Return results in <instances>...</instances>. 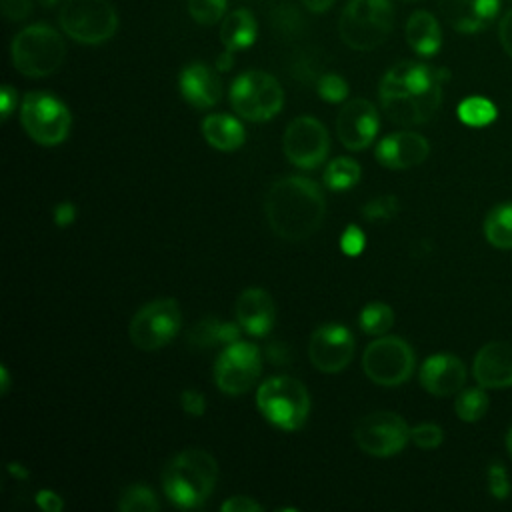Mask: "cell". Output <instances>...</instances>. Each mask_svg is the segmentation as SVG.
I'll return each instance as SVG.
<instances>
[{"label":"cell","instance_id":"cell-1","mask_svg":"<svg viewBox=\"0 0 512 512\" xmlns=\"http://www.w3.org/2000/svg\"><path fill=\"white\" fill-rule=\"evenodd\" d=\"M448 76V70L424 62L394 64L380 80L378 92L384 114L400 126L428 122L440 108L442 86Z\"/></svg>","mask_w":512,"mask_h":512},{"label":"cell","instance_id":"cell-2","mask_svg":"<svg viewBox=\"0 0 512 512\" xmlns=\"http://www.w3.org/2000/svg\"><path fill=\"white\" fill-rule=\"evenodd\" d=\"M264 212L270 230L288 242L312 236L326 214V200L318 184L304 176H282L266 192Z\"/></svg>","mask_w":512,"mask_h":512},{"label":"cell","instance_id":"cell-3","mask_svg":"<svg viewBox=\"0 0 512 512\" xmlns=\"http://www.w3.org/2000/svg\"><path fill=\"white\" fill-rule=\"evenodd\" d=\"M218 478V464L202 448L178 452L162 470V488L178 508H198L212 494Z\"/></svg>","mask_w":512,"mask_h":512},{"label":"cell","instance_id":"cell-4","mask_svg":"<svg viewBox=\"0 0 512 512\" xmlns=\"http://www.w3.org/2000/svg\"><path fill=\"white\" fill-rule=\"evenodd\" d=\"M14 68L28 78H44L54 74L66 56L62 36L46 26L34 24L20 30L10 46Z\"/></svg>","mask_w":512,"mask_h":512},{"label":"cell","instance_id":"cell-5","mask_svg":"<svg viewBox=\"0 0 512 512\" xmlns=\"http://www.w3.org/2000/svg\"><path fill=\"white\" fill-rule=\"evenodd\" d=\"M256 406L270 424L294 432L302 428L308 418L310 396L300 380L292 376H274L260 384Z\"/></svg>","mask_w":512,"mask_h":512},{"label":"cell","instance_id":"cell-6","mask_svg":"<svg viewBox=\"0 0 512 512\" xmlns=\"http://www.w3.org/2000/svg\"><path fill=\"white\" fill-rule=\"evenodd\" d=\"M392 22L390 0H350L342 10L338 34L354 50H372L388 38Z\"/></svg>","mask_w":512,"mask_h":512},{"label":"cell","instance_id":"cell-7","mask_svg":"<svg viewBox=\"0 0 512 512\" xmlns=\"http://www.w3.org/2000/svg\"><path fill=\"white\" fill-rule=\"evenodd\" d=\"M230 104L238 116L250 122H264L276 116L284 104L278 80L262 70L240 74L230 86Z\"/></svg>","mask_w":512,"mask_h":512},{"label":"cell","instance_id":"cell-8","mask_svg":"<svg viewBox=\"0 0 512 512\" xmlns=\"http://www.w3.org/2000/svg\"><path fill=\"white\" fill-rule=\"evenodd\" d=\"M58 22L76 42L102 44L118 28V14L110 0H64Z\"/></svg>","mask_w":512,"mask_h":512},{"label":"cell","instance_id":"cell-9","mask_svg":"<svg viewBox=\"0 0 512 512\" xmlns=\"http://www.w3.org/2000/svg\"><path fill=\"white\" fill-rule=\"evenodd\" d=\"M20 120L26 134L42 146L66 140L72 122L66 104L48 92H28L20 106Z\"/></svg>","mask_w":512,"mask_h":512},{"label":"cell","instance_id":"cell-10","mask_svg":"<svg viewBox=\"0 0 512 512\" xmlns=\"http://www.w3.org/2000/svg\"><path fill=\"white\" fill-rule=\"evenodd\" d=\"M180 308L174 298H158L144 304L130 320L128 336L138 350L152 352L166 346L180 330Z\"/></svg>","mask_w":512,"mask_h":512},{"label":"cell","instance_id":"cell-11","mask_svg":"<svg viewBox=\"0 0 512 512\" xmlns=\"http://www.w3.org/2000/svg\"><path fill=\"white\" fill-rule=\"evenodd\" d=\"M362 368L378 386H400L414 370V352L406 340L382 336L366 346Z\"/></svg>","mask_w":512,"mask_h":512},{"label":"cell","instance_id":"cell-12","mask_svg":"<svg viewBox=\"0 0 512 512\" xmlns=\"http://www.w3.org/2000/svg\"><path fill=\"white\" fill-rule=\"evenodd\" d=\"M410 430L406 420L396 412L380 410L362 416L354 426V442L358 448L370 456H392L404 450L410 440Z\"/></svg>","mask_w":512,"mask_h":512},{"label":"cell","instance_id":"cell-13","mask_svg":"<svg viewBox=\"0 0 512 512\" xmlns=\"http://www.w3.org/2000/svg\"><path fill=\"white\" fill-rule=\"evenodd\" d=\"M262 370L260 350L250 342H232L216 358L214 382L226 394H244L252 388Z\"/></svg>","mask_w":512,"mask_h":512},{"label":"cell","instance_id":"cell-14","mask_svg":"<svg viewBox=\"0 0 512 512\" xmlns=\"http://www.w3.org/2000/svg\"><path fill=\"white\" fill-rule=\"evenodd\" d=\"M286 158L298 168H316L330 150V136L324 124L312 116L294 118L282 136Z\"/></svg>","mask_w":512,"mask_h":512},{"label":"cell","instance_id":"cell-15","mask_svg":"<svg viewBox=\"0 0 512 512\" xmlns=\"http://www.w3.org/2000/svg\"><path fill=\"white\" fill-rule=\"evenodd\" d=\"M308 356L320 372H340L354 358V338L342 324H324L312 332Z\"/></svg>","mask_w":512,"mask_h":512},{"label":"cell","instance_id":"cell-16","mask_svg":"<svg viewBox=\"0 0 512 512\" xmlns=\"http://www.w3.org/2000/svg\"><path fill=\"white\" fill-rule=\"evenodd\" d=\"M380 126L376 106L366 98H352L336 116V134L344 148L364 150Z\"/></svg>","mask_w":512,"mask_h":512},{"label":"cell","instance_id":"cell-17","mask_svg":"<svg viewBox=\"0 0 512 512\" xmlns=\"http://www.w3.org/2000/svg\"><path fill=\"white\" fill-rule=\"evenodd\" d=\"M428 140L412 130H400L382 138L376 146V160L392 170H404L422 164L428 158Z\"/></svg>","mask_w":512,"mask_h":512},{"label":"cell","instance_id":"cell-18","mask_svg":"<svg viewBox=\"0 0 512 512\" xmlns=\"http://www.w3.org/2000/svg\"><path fill=\"white\" fill-rule=\"evenodd\" d=\"M420 384L434 396H452L466 384V366L454 354H434L420 368Z\"/></svg>","mask_w":512,"mask_h":512},{"label":"cell","instance_id":"cell-19","mask_svg":"<svg viewBox=\"0 0 512 512\" xmlns=\"http://www.w3.org/2000/svg\"><path fill=\"white\" fill-rule=\"evenodd\" d=\"M476 382L482 388H508L512 386V344L488 342L484 344L472 364Z\"/></svg>","mask_w":512,"mask_h":512},{"label":"cell","instance_id":"cell-20","mask_svg":"<svg viewBox=\"0 0 512 512\" xmlns=\"http://www.w3.org/2000/svg\"><path fill=\"white\" fill-rule=\"evenodd\" d=\"M444 20L458 32L472 34L486 28L500 10V0H438Z\"/></svg>","mask_w":512,"mask_h":512},{"label":"cell","instance_id":"cell-21","mask_svg":"<svg viewBox=\"0 0 512 512\" xmlns=\"http://www.w3.org/2000/svg\"><path fill=\"white\" fill-rule=\"evenodd\" d=\"M236 322L250 336H266L274 326V300L262 288H246L236 302Z\"/></svg>","mask_w":512,"mask_h":512},{"label":"cell","instance_id":"cell-22","mask_svg":"<svg viewBox=\"0 0 512 512\" xmlns=\"http://www.w3.org/2000/svg\"><path fill=\"white\" fill-rule=\"evenodd\" d=\"M178 86L184 100L194 108H210L218 104L222 96V84L218 74L200 62L182 68Z\"/></svg>","mask_w":512,"mask_h":512},{"label":"cell","instance_id":"cell-23","mask_svg":"<svg viewBox=\"0 0 512 512\" xmlns=\"http://www.w3.org/2000/svg\"><path fill=\"white\" fill-rule=\"evenodd\" d=\"M406 42L420 56H434L442 46V32L438 20L426 12L416 10L406 22Z\"/></svg>","mask_w":512,"mask_h":512},{"label":"cell","instance_id":"cell-24","mask_svg":"<svg viewBox=\"0 0 512 512\" xmlns=\"http://www.w3.org/2000/svg\"><path fill=\"white\" fill-rule=\"evenodd\" d=\"M202 136L206 142L222 152H232L244 144V126L228 114H210L202 120Z\"/></svg>","mask_w":512,"mask_h":512},{"label":"cell","instance_id":"cell-25","mask_svg":"<svg viewBox=\"0 0 512 512\" xmlns=\"http://www.w3.org/2000/svg\"><path fill=\"white\" fill-rule=\"evenodd\" d=\"M256 30L254 16L246 8H238L224 16L220 24V40L230 52L244 50L256 40Z\"/></svg>","mask_w":512,"mask_h":512},{"label":"cell","instance_id":"cell-26","mask_svg":"<svg viewBox=\"0 0 512 512\" xmlns=\"http://www.w3.org/2000/svg\"><path fill=\"white\" fill-rule=\"evenodd\" d=\"M240 324L218 322V318H202L192 330L188 342L194 348H212L216 344H232L240 336Z\"/></svg>","mask_w":512,"mask_h":512},{"label":"cell","instance_id":"cell-27","mask_svg":"<svg viewBox=\"0 0 512 512\" xmlns=\"http://www.w3.org/2000/svg\"><path fill=\"white\" fill-rule=\"evenodd\" d=\"M486 240L502 250H512V202L494 206L484 220Z\"/></svg>","mask_w":512,"mask_h":512},{"label":"cell","instance_id":"cell-28","mask_svg":"<svg viewBox=\"0 0 512 512\" xmlns=\"http://www.w3.org/2000/svg\"><path fill=\"white\" fill-rule=\"evenodd\" d=\"M496 106L482 96H468L458 104V118L472 128L488 126L496 120Z\"/></svg>","mask_w":512,"mask_h":512},{"label":"cell","instance_id":"cell-29","mask_svg":"<svg viewBox=\"0 0 512 512\" xmlns=\"http://www.w3.org/2000/svg\"><path fill=\"white\" fill-rule=\"evenodd\" d=\"M322 178H324L326 188L342 192V190L352 188L360 180V166H358V162L340 156L326 166Z\"/></svg>","mask_w":512,"mask_h":512},{"label":"cell","instance_id":"cell-30","mask_svg":"<svg viewBox=\"0 0 512 512\" xmlns=\"http://www.w3.org/2000/svg\"><path fill=\"white\" fill-rule=\"evenodd\" d=\"M360 328L366 332V334H372V336H382L386 334L392 324H394V312L388 304L384 302H370L362 308L360 312Z\"/></svg>","mask_w":512,"mask_h":512},{"label":"cell","instance_id":"cell-31","mask_svg":"<svg viewBox=\"0 0 512 512\" xmlns=\"http://www.w3.org/2000/svg\"><path fill=\"white\" fill-rule=\"evenodd\" d=\"M454 410H456V416L460 420H464V422L480 420L486 414V410H488V396L482 390V386L480 388H466V390H462L456 396Z\"/></svg>","mask_w":512,"mask_h":512},{"label":"cell","instance_id":"cell-32","mask_svg":"<svg viewBox=\"0 0 512 512\" xmlns=\"http://www.w3.org/2000/svg\"><path fill=\"white\" fill-rule=\"evenodd\" d=\"M158 508L160 502L156 494L142 484L128 486L118 498V510L122 512H156Z\"/></svg>","mask_w":512,"mask_h":512},{"label":"cell","instance_id":"cell-33","mask_svg":"<svg viewBox=\"0 0 512 512\" xmlns=\"http://www.w3.org/2000/svg\"><path fill=\"white\" fill-rule=\"evenodd\" d=\"M226 0H188V14L202 26L216 24L224 18Z\"/></svg>","mask_w":512,"mask_h":512},{"label":"cell","instance_id":"cell-34","mask_svg":"<svg viewBox=\"0 0 512 512\" xmlns=\"http://www.w3.org/2000/svg\"><path fill=\"white\" fill-rule=\"evenodd\" d=\"M398 210H400V204H398L396 196L386 194V196H378V198L370 200L368 204H364L362 216L372 222H378V220H390Z\"/></svg>","mask_w":512,"mask_h":512},{"label":"cell","instance_id":"cell-35","mask_svg":"<svg viewBox=\"0 0 512 512\" xmlns=\"http://www.w3.org/2000/svg\"><path fill=\"white\" fill-rule=\"evenodd\" d=\"M318 94L326 102H342L348 96V84L340 74H322L318 80Z\"/></svg>","mask_w":512,"mask_h":512},{"label":"cell","instance_id":"cell-36","mask_svg":"<svg viewBox=\"0 0 512 512\" xmlns=\"http://www.w3.org/2000/svg\"><path fill=\"white\" fill-rule=\"evenodd\" d=\"M410 440L422 448V450H434L442 444L444 440V434H442V428L436 426V424H430V422H424V424H418L410 430Z\"/></svg>","mask_w":512,"mask_h":512},{"label":"cell","instance_id":"cell-37","mask_svg":"<svg viewBox=\"0 0 512 512\" xmlns=\"http://www.w3.org/2000/svg\"><path fill=\"white\" fill-rule=\"evenodd\" d=\"M488 490L494 498L498 500H506L510 496V480H508V472L502 464L494 462L490 468H488Z\"/></svg>","mask_w":512,"mask_h":512},{"label":"cell","instance_id":"cell-38","mask_svg":"<svg viewBox=\"0 0 512 512\" xmlns=\"http://www.w3.org/2000/svg\"><path fill=\"white\" fill-rule=\"evenodd\" d=\"M180 406H182V410H184L188 416L198 418V416H202V414L206 412V398H204L198 390L188 388V390H184V392L180 394Z\"/></svg>","mask_w":512,"mask_h":512},{"label":"cell","instance_id":"cell-39","mask_svg":"<svg viewBox=\"0 0 512 512\" xmlns=\"http://www.w3.org/2000/svg\"><path fill=\"white\" fill-rule=\"evenodd\" d=\"M340 248L342 252H346L348 256H356L362 252L364 248V234L358 226H348L340 238Z\"/></svg>","mask_w":512,"mask_h":512},{"label":"cell","instance_id":"cell-40","mask_svg":"<svg viewBox=\"0 0 512 512\" xmlns=\"http://www.w3.org/2000/svg\"><path fill=\"white\" fill-rule=\"evenodd\" d=\"M0 6L10 20H24L32 12V0H0Z\"/></svg>","mask_w":512,"mask_h":512},{"label":"cell","instance_id":"cell-41","mask_svg":"<svg viewBox=\"0 0 512 512\" xmlns=\"http://www.w3.org/2000/svg\"><path fill=\"white\" fill-rule=\"evenodd\" d=\"M222 512H260L264 510L262 504L252 500L250 496H232L226 502H222Z\"/></svg>","mask_w":512,"mask_h":512},{"label":"cell","instance_id":"cell-42","mask_svg":"<svg viewBox=\"0 0 512 512\" xmlns=\"http://www.w3.org/2000/svg\"><path fill=\"white\" fill-rule=\"evenodd\" d=\"M36 504L44 512H60L64 508V500L56 492H52V490H38Z\"/></svg>","mask_w":512,"mask_h":512},{"label":"cell","instance_id":"cell-43","mask_svg":"<svg viewBox=\"0 0 512 512\" xmlns=\"http://www.w3.org/2000/svg\"><path fill=\"white\" fill-rule=\"evenodd\" d=\"M498 36H500V44L504 48V52L512 58V10H508L500 24H498Z\"/></svg>","mask_w":512,"mask_h":512},{"label":"cell","instance_id":"cell-44","mask_svg":"<svg viewBox=\"0 0 512 512\" xmlns=\"http://www.w3.org/2000/svg\"><path fill=\"white\" fill-rule=\"evenodd\" d=\"M74 218H76V208H74L72 202L56 204V208H54V222H56V226L66 228V226H70L74 222Z\"/></svg>","mask_w":512,"mask_h":512},{"label":"cell","instance_id":"cell-45","mask_svg":"<svg viewBox=\"0 0 512 512\" xmlns=\"http://www.w3.org/2000/svg\"><path fill=\"white\" fill-rule=\"evenodd\" d=\"M0 100H2V116L8 118L10 112H12L14 106H16V90H14L12 86H4Z\"/></svg>","mask_w":512,"mask_h":512},{"label":"cell","instance_id":"cell-46","mask_svg":"<svg viewBox=\"0 0 512 512\" xmlns=\"http://www.w3.org/2000/svg\"><path fill=\"white\" fill-rule=\"evenodd\" d=\"M302 4L310 12H324V10H328L334 4V0H302Z\"/></svg>","mask_w":512,"mask_h":512},{"label":"cell","instance_id":"cell-47","mask_svg":"<svg viewBox=\"0 0 512 512\" xmlns=\"http://www.w3.org/2000/svg\"><path fill=\"white\" fill-rule=\"evenodd\" d=\"M230 66H232V52H230V50H226V54H222V56L218 58L216 68H218V70H228Z\"/></svg>","mask_w":512,"mask_h":512},{"label":"cell","instance_id":"cell-48","mask_svg":"<svg viewBox=\"0 0 512 512\" xmlns=\"http://www.w3.org/2000/svg\"><path fill=\"white\" fill-rule=\"evenodd\" d=\"M8 468H10V472H12V474H16V476H22V478L28 474L26 470H22V466H20V464H16V466H14V464H10Z\"/></svg>","mask_w":512,"mask_h":512},{"label":"cell","instance_id":"cell-49","mask_svg":"<svg viewBox=\"0 0 512 512\" xmlns=\"http://www.w3.org/2000/svg\"><path fill=\"white\" fill-rule=\"evenodd\" d=\"M506 448H508V454H510V458H512V428H510L508 434H506Z\"/></svg>","mask_w":512,"mask_h":512},{"label":"cell","instance_id":"cell-50","mask_svg":"<svg viewBox=\"0 0 512 512\" xmlns=\"http://www.w3.org/2000/svg\"><path fill=\"white\" fill-rule=\"evenodd\" d=\"M0 374H2V392H6V388H8V374H6V368H2Z\"/></svg>","mask_w":512,"mask_h":512},{"label":"cell","instance_id":"cell-51","mask_svg":"<svg viewBox=\"0 0 512 512\" xmlns=\"http://www.w3.org/2000/svg\"><path fill=\"white\" fill-rule=\"evenodd\" d=\"M38 2H40L42 6H48V8H50V6H56L60 0H38Z\"/></svg>","mask_w":512,"mask_h":512}]
</instances>
